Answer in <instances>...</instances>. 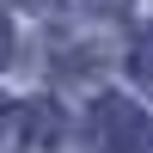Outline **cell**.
<instances>
[{
    "label": "cell",
    "instance_id": "cell-5",
    "mask_svg": "<svg viewBox=\"0 0 153 153\" xmlns=\"http://www.w3.org/2000/svg\"><path fill=\"white\" fill-rule=\"evenodd\" d=\"M6 6H31V12H43V6H55V0H6Z\"/></svg>",
    "mask_w": 153,
    "mask_h": 153
},
{
    "label": "cell",
    "instance_id": "cell-6",
    "mask_svg": "<svg viewBox=\"0 0 153 153\" xmlns=\"http://www.w3.org/2000/svg\"><path fill=\"white\" fill-rule=\"evenodd\" d=\"M6 117H12V110H6V98H0V129H6Z\"/></svg>",
    "mask_w": 153,
    "mask_h": 153
},
{
    "label": "cell",
    "instance_id": "cell-4",
    "mask_svg": "<svg viewBox=\"0 0 153 153\" xmlns=\"http://www.w3.org/2000/svg\"><path fill=\"white\" fill-rule=\"evenodd\" d=\"M12 61V31H6V19H0V68Z\"/></svg>",
    "mask_w": 153,
    "mask_h": 153
},
{
    "label": "cell",
    "instance_id": "cell-3",
    "mask_svg": "<svg viewBox=\"0 0 153 153\" xmlns=\"http://www.w3.org/2000/svg\"><path fill=\"white\" fill-rule=\"evenodd\" d=\"M129 74L141 80V92H153V31L135 37V49H129Z\"/></svg>",
    "mask_w": 153,
    "mask_h": 153
},
{
    "label": "cell",
    "instance_id": "cell-1",
    "mask_svg": "<svg viewBox=\"0 0 153 153\" xmlns=\"http://www.w3.org/2000/svg\"><path fill=\"white\" fill-rule=\"evenodd\" d=\"M92 141H98V153H147L153 147V123L129 98H98L92 104Z\"/></svg>",
    "mask_w": 153,
    "mask_h": 153
},
{
    "label": "cell",
    "instance_id": "cell-2",
    "mask_svg": "<svg viewBox=\"0 0 153 153\" xmlns=\"http://www.w3.org/2000/svg\"><path fill=\"white\" fill-rule=\"evenodd\" d=\"M12 141H19V153H55V141H61V104H49V98L12 104Z\"/></svg>",
    "mask_w": 153,
    "mask_h": 153
}]
</instances>
